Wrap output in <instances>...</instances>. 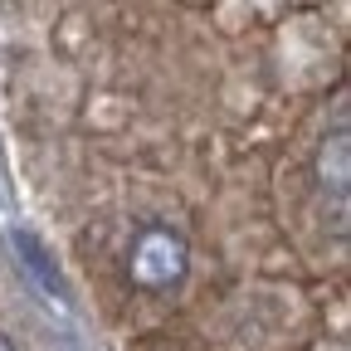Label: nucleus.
Returning a JSON list of instances; mask_svg holds the SVG:
<instances>
[{"label":"nucleus","instance_id":"nucleus-1","mask_svg":"<svg viewBox=\"0 0 351 351\" xmlns=\"http://www.w3.org/2000/svg\"><path fill=\"white\" fill-rule=\"evenodd\" d=\"M191 274V244L171 225H142L127 249V278L142 293H171Z\"/></svg>","mask_w":351,"mask_h":351},{"label":"nucleus","instance_id":"nucleus-2","mask_svg":"<svg viewBox=\"0 0 351 351\" xmlns=\"http://www.w3.org/2000/svg\"><path fill=\"white\" fill-rule=\"evenodd\" d=\"M10 239H15V254H20V263L29 269V278H34L44 293H49V298H59V302H64V278H59V269H54V258L44 254V244H39L29 230H15Z\"/></svg>","mask_w":351,"mask_h":351},{"label":"nucleus","instance_id":"nucleus-3","mask_svg":"<svg viewBox=\"0 0 351 351\" xmlns=\"http://www.w3.org/2000/svg\"><path fill=\"white\" fill-rule=\"evenodd\" d=\"M132 351H200V341H195L191 332H171V327H161V332L137 337V341H132Z\"/></svg>","mask_w":351,"mask_h":351},{"label":"nucleus","instance_id":"nucleus-4","mask_svg":"<svg viewBox=\"0 0 351 351\" xmlns=\"http://www.w3.org/2000/svg\"><path fill=\"white\" fill-rule=\"evenodd\" d=\"M0 351H15V341H10L5 332H0Z\"/></svg>","mask_w":351,"mask_h":351}]
</instances>
